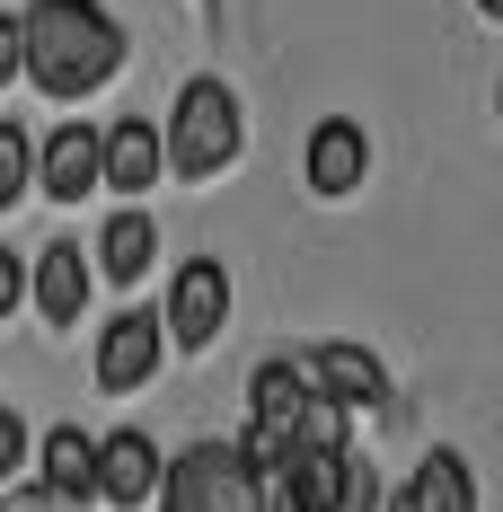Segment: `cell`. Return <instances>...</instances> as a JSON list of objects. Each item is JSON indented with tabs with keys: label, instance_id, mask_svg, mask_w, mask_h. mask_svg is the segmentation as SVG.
Returning <instances> with one entry per match:
<instances>
[{
	"label": "cell",
	"instance_id": "obj_1",
	"mask_svg": "<svg viewBox=\"0 0 503 512\" xmlns=\"http://www.w3.org/2000/svg\"><path fill=\"white\" fill-rule=\"evenodd\" d=\"M124 71V27L98 0H27V80L45 98H89Z\"/></svg>",
	"mask_w": 503,
	"mask_h": 512
},
{
	"label": "cell",
	"instance_id": "obj_2",
	"mask_svg": "<svg viewBox=\"0 0 503 512\" xmlns=\"http://www.w3.org/2000/svg\"><path fill=\"white\" fill-rule=\"evenodd\" d=\"M239 151H248L239 89H230V80H186L177 106H168V168H177L186 186H203V177H221Z\"/></svg>",
	"mask_w": 503,
	"mask_h": 512
},
{
	"label": "cell",
	"instance_id": "obj_3",
	"mask_svg": "<svg viewBox=\"0 0 503 512\" xmlns=\"http://www.w3.org/2000/svg\"><path fill=\"white\" fill-rule=\"evenodd\" d=\"M159 512H256V468L239 442H186L159 477Z\"/></svg>",
	"mask_w": 503,
	"mask_h": 512
},
{
	"label": "cell",
	"instance_id": "obj_4",
	"mask_svg": "<svg viewBox=\"0 0 503 512\" xmlns=\"http://www.w3.org/2000/svg\"><path fill=\"white\" fill-rule=\"evenodd\" d=\"M159 327H168L177 354H203V345L230 327V265H221V256H186V265L168 274V309H159Z\"/></svg>",
	"mask_w": 503,
	"mask_h": 512
},
{
	"label": "cell",
	"instance_id": "obj_5",
	"mask_svg": "<svg viewBox=\"0 0 503 512\" xmlns=\"http://www.w3.org/2000/svg\"><path fill=\"white\" fill-rule=\"evenodd\" d=\"M301 380H309V398H327V407H389V371H380V354L371 345H345V336H327V345H309L301 354Z\"/></svg>",
	"mask_w": 503,
	"mask_h": 512
},
{
	"label": "cell",
	"instance_id": "obj_6",
	"mask_svg": "<svg viewBox=\"0 0 503 512\" xmlns=\"http://www.w3.org/2000/svg\"><path fill=\"white\" fill-rule=\"evenodd\" d=\"M159 362H168V327H159V309H115V318L98 327V389H106V398H133Z\"/></svg>",
	"mask_w": 503,
	"mask_h": 512
},
{
	"label": "cell",
	"instance_id": "obj_7",
	"mask_svg": "<svg viewBox=\"0 0 503 512\" xmlns=\"http://www.w3.org/2000/svg\"><path fill=\"white\" fill-rule=\"evenodd\" d=\"M159 477H168V460H159V442L142 433V424H115V433L98 442V504L106 512L159 504Z\"/></svg>",
	"mask_w": 503,
	"mask_h": 512
},
{
	"label": "cell",
	"instance_id": "obj_8",
	"mask_svg": "<svg viewBox=\"0 0 503 512\" xmlns=\"http://www.w3.org/2000/svg\"><path fill=\"white\" fill-rule=\"evenodd\" d=\"M36 186H45L53 204H89L106 186V133L98 124H53L45 142H36Z\"/></svg>",
	"mask_w": 503,
	"mask_h": 512
},
{
	"label": "cell",
	"instance_id": "obj_9",
	"mask_svg": "<svg viewBox=\"0 0 503 512\" xmlns=\"http://www.w3.org/2000/svg\"><path fill=\"white\" fill-rule=\"evenodd\" d=\"M301 177H309V195L345 204L353 186L371 177V133H362L353 115H327V124H309V142H301Z\"/></svg>",
	"mask_w": 503,
	"mask_h": 512
},
{
	"label": "cell",
	"instance_id": "obj_10",
	"mask_svg": "<svg viewBox=\"0 0 503 512\" xmlns=\"http://www.w3.org/2000/svg\"><path fill=\"white\" fill-rule=\"evenodd\" d=\"M89 292H98L89 248H71V239L36 248V265H27V301H36V318H45V327H80V318H89Z\"/></svg>",
	"mask_w": 503,
	"mask_h": 512
},
{
	"label": "cell",
	"instance_id": "obj_11",
	"mask_svg": "<svg viewBox=\"0 0 503 512\" xmlns=\"http://www.w3.org/2000/svg\"><path fill=\"white\" fill-rule=\"evenodd\" d=\"M159 177H168V133L151 115H115L106 124V186L115 195H151Z\"/></svg>",
	"mask_w": 503,
	"mask_h": 512
},
{
	"label": "cell",
	"instance_id": "obj_12",
	"mask_svg": "<svg viewBox=\"0 0 503 512\" xmlns=\"http://www.w3.org/2000/svg\"><path fill=\"white\" fill-rule=\"evenodd\" d=\"M89 265H98V283L133 292V283H142V274L159 265V221H151L142 204H124V212H115V221L98 230V256H89Z\"/></svg>",
	"mask_w": 503,
	"mask_h": 512
},
{
	"label": "cell",
	"instance_id": "obj_13",
	"mask_svg": "<svg viewBox=\"0 0 503 512\" xmlns=\"http://www.w3.org/2000/svg\"><path fill=\"white\" fill-rule=\"evenodd\" d=\"M36 486H53L62 504H98V433L53 424L45 442H36Z\"/></svg>",
	"mask_w": 503,
	"mask_h": 512
},
{
	"label": "cell",
	"instance_id": "obj_14",
	"mask_svg": "<svg viewBox=\"0 0 503 512\" xmlns=\"http://www.w3.org/2000/svg\"><path fill=\"white\" fill-rule=\"evenodd\" d=\"M301 407H309L301 362H256V371H248V424H265V433H283V442H292Z\"/></svg>",
	"mask_w": 503,
	"mask_h": 512
},
{
	"label": "cell",
	"instance_id": "obj_15",
	"mask_svg": "<svg viewBox=\"0 0 503 512\" xmlns=\"http://www.w3.org/2000/svg\"><path fill=\"white\" fill-rule=\"evenodd\" d=\"M406 486H415L424 512H477V468L459 460V451H424V468H415Z\"/></svg>",
	"mask_w": 503,
	"mask_h": 512
},
{
	"label": "cell",
	"instance_id": "obj_16",
	"mask_svg": "<svg viewBox=\"0 0 503 512\" xmlns=\"http://www.w3.org/2000/svg\"><path fill=\"white\" fill-rule=\"evenodd\" d=\"M345 477H353V451H292V495H301V512H336Z\"/></svg>",
	"mask_w": 503,
	"mask_h": 512
},
{
	"label": "cell",
	"instance_id": "obj_17",
	"mask_svg": "<svg viewBox=\"0 0 503 512\" xmlns=\"http://www.w3.org/2000/svg\"><path fill=\"white\" fill-rule=\"evenodd\" d=\"M27 186H36V142H27V124H0V212L27 204Z\"/></svg>",
	"mask_w": 503,
	"mask_h": 512
},
{
	"label": "cell",
	"instance_id": "obj_18",
	"mask_svg": "<svg viewBox=\"0 0 503 512\" xmlns=\"http://www.w3.org/2000/svg\"><path fill=\"white\" fill-rule=\"evenodd\" d=\"M292 451H353V442H345V407L309 398V407H301V424H292Z\"/></svg>",
	"mask_w": 503,
	"mask_h": 512
},
{
	"label": "cell",
	"instance_id": "obj_19",
	"mask_svg": "<svg viewBox=\"0 0 503 512\" xmlns=\"http://www.w3.org/2000/svg\"><path fill=\"white\" fill-rule=\"evenodd\" d=\"M380 504H389V495H380V468L353 451V477H345V495H336V512H380Z\"/></svg>",
	"mask_w": 503,
	"mask_h": 512
},
{
	"label": "cell",
	"instance_id": "obj_20",
	"mask_svg": "<svg viewBox=\"0 0 503 512\" xmlns=\"http://www.w3.org/2000/svg\"><path fill=\"white\" fill-rule=\"evenodd\" d=\"M18 468H27V415H18V407H0V486H9Z\"/></svg>",
	"mask_w": 503,
	"mask_h": 512
},
{
	"label": "cell",
	"instance_id": "obj_21",
	"mask_svg": "<svg viewBox=\"0 0 503 512\" xmlns=\"http://www.w3.org/2000/svg\"><path fill=\"white\" fill-rule=\"evenodd\" d=\"M27 80V18H0V89Z\"/></svg>",
	"mask_w": 503,
	"mask_h": 512
},
{
	"label": "cell",
	"instance_id": "obj_22",
	"mask_svg": "<svg viewBox=\"0 0 503 512\" xmlns=\"http://www.w3.org/2000/svg\"><path fill=\"white\" fill-rule=\"evenodd\" d=\"M18 301H27V256H18V248H0V318H9Z\"/></svg>",
	"mask_w": 503,
	"mask_h": 512
},
{
	"label": "cell",
	"instance_id": "obj_23",
	"mask_svg": "<svg viewBox=\"0 0 503 512\" xmlns=\"http://www.w3.org/2000/svg\"><path fill=\"white\" fill-rule=\"evenodd\" d=\"M0 512H89V504H62L53 486H18V495H9Z\"/></svg>",
	"mask_w": 503,
	"mask_h": 512
},
{
	"label": "cell",
	"instance_id": "obj_24",
	"mask_svg": "<svg viewBox=\"0 0 503 512\" xmlns=\"http://www.w3.org/2000/svg\"><path fill=\"white\" fill-rule=\"evenodd\" d=\"M380 512H424V504H415V486H389V504H380Z\"/></svg>",
	"mask_w": 503,
	"mask_h": 512
},
{
	"label": "cell",
	"instance_id": "obj_25",
	"mask_svg": "<svg viewBox=\"0 0 503 512\" xmlns=\"http://www.w3.org/2000/svg\"><path fill=\"white\" fill-rule=\"evenodd\" d=\"M477 9H486V18H503V0H477Z\"/></svg>",
	"mask_w": 503,
	"mask_h": 512
},
{
	"label": "cell",
	"instance_id": "obj_26",
	"mask_svg": "<svg viewBox=\"0 0 503 512\" xmlns=\"http://www.w3.org/2000/svg\"><path fill=\"white\" fill-rule=\"evenodd\" d=\"M495 115H503V89H495Z\"/></svg>",
	"mask_w": 503,
	"mask_h": 512
}]
</instances>
